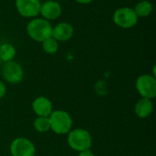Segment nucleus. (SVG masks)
<instances>
[{"label": "nucleus", "instance_id": "obj_20", "mask_svg": "<svg viewBox=\"0 0 156 156\" xmlns=\"http://www.w3.org/2000/svg\"><path fill=\"white\" fill-rule=\"evenodd\" d=\"M1 63H2V61H1V59H0V65H1Z\"/></svg>", "mask_w": 156, "mask_h": 156}, {"label": "nucleus", "instance_id": "obj_1", "mask_svg": "<svg viewBox=\"0 0 156 156\" xmlns=\"http://www.w3.org/2000/svg\"><path fill=\"white\" fill-rule=\"evenodd\" d=\"M53 26L51 23L42 17H34L27 25V33L28 37L38 43H42L52 35Z\"/></svg>", "mask_w": 156, "mask_h": 156}, {"label": "nucleus", "instance_id": "obj_6", "mask_svg": "<svg viewBox=\"0 0 156 156\" xmlns=\"http://www.w3.org/2000/svg\"><path fill=\"white\" fill-rule=\"evenodd\" d=\"M11 156H35L36 147L33 142L26 137H17L10 144Z\"/></svg>", "mask_w": 156, "mask_h": 156}, {"label": "nucleus", "instance_id": "obj_5", "mask_svg": "<svg viewBox=\"0 0 156 156\" xmlns=\"http://www.w3.org/2000/svg\"><path fill=\"white\" fill-rule=\"evenodd\" d=\"M135 88L142 98L153 100L156 97V78L152 74L140 75L135 82Z\"/></svg>", "mask_w": 156, "mask_h": 156}, {"label": "nucleus", "instance_id": "obj_13", "mask_svg": "<svg viewBox=\"0 0 156 156\" xmlns=\"http://www.w3.org/2000/svg\"><path fill=\"white\" fill-rule=\"evenodd\" d=\"M153 9H154V6H153V4L148 1V0H141L139 1L133 10L136 14V16L139 17H147L149 16L152 12H153Z\"/></svg>", "mask_w": 156, "mask_h": 156}, {"label": "nucleus", "instance_id": "obj_10", "mask_svg": "<svg viewBox=\"0 0 156 156\" xmlns=\"http://www.w3.org/2000/svg\"><path fill=\"white\" fill-rule=\"evenodd\" d=\"M74 35V27L68 22H59L52 28L51 37L58 42L69 41Z\"/></svg>", "mask_w": 156, "mask_h": 156}, {"label": "nucleus", "instance_id": "obj_11", "mask_svg": "<svg viewBox=\"0 0 156 156\" xmlns=\"http://www.w3.org/2000/svg\"><path fill=\"white\" fill-rule=\"evenodd\" d=\"M32 110L37 117H48L53 112V104L48 98L38 96L32 102Z\"/></svg>", "mask_w": 156, "mask_h": 156}, {"label": "nucleus", "instance_id": "obj_19", "mask_svg": "<svg viewBox=\"0 0 156 156\" xmlns=\"http://www.w3.org/2000/svg\"><path fill=\"white\" fill-rule=\"evenodd\" d=\"M75 1L80 5H88V4H90L91 2H93L94 0H75Z\"/></svg>", "mask_w": 156, "mask_h": 156}, {"label": "nucleus", "instance_id": "obj_16", "mask_svg": "<svg viewBox=\"0 0 156 156\" xmlns=\"http://www.w3.org/2000/svg\"><path fill=\"white\" fill-rule=\"evenodd\" d=\"M41 44H42V49L44 50L45 53L48 55H53L57 53L58 50V42L52 37L47 38Z\"/></svg>", "mask_w": 156, "mask_h": 156}, {"label": "nucleus", "instance_id": "obj_7", "mask_svg": "<svg viewBox=\"0 0 156 156\" xmlns=\"http://www.w3.org/2000/svg\"><path fill=\"white\" fill-rule=\"evenodd\" d=\"M2 76L6 82L10 84H17L24 79V70L19 63L11 60L4 63L2 68Z\"/></svg>", "mask_w": 156, "mask_h": 156}, {"label": "nucleus", "instance_id": "obj_2", "mask_svg": "<svg viewBox=\"0 0 156 156\" xmlns=\"http://www.w3.org/2000/svg\"><path fill=\"white\" fill-rule=\"evenodd\" d=\"M50 130L58 135L68 134L72 130V118L69 113L63 110H55L48 116Z\"/></svg>", "mask_w": 156, "mask_h": 156}, {"label": "nucleus", "instance_id": "obj_12", "mask_svg": "<svg viewBox=\"0 0 156 156\" xmlns=\"http://www.w3.org/2000/svg\"><path fill=\"white\" fill-rule=\"evenodd\" d=\"M154 111L153 100L141 98L134 105V113L140 119H146Z\"/></svg>", "mask_w": 156, "mask_h": 156}, {"label": "nucleus", "instance_id": "obj_17", "mask_svg": "<svg viewBox=\"0 0 156 156\" xmlns=\"http://www.w3.org/2000/svg\"><path fill=\"white\" fill-rule=\"evenodd\" d=\"M5 93H6V86L2 80H0V100H2L5 97Z\"/></svg>", "mask_w": 156, "mask_h": 156}, {"label": "nucleus", "instance_id": "obj_14", "mask_svg": "<svg viewBox=\"0 0 156 156\" xmlns=\"http://www.w3.org/2000/svg\"><path fill=\"white\" fill-rule=\"evenodd\" d=\"M16 55V48L10 43H3L0 46V59L2 62H8L14 60Z\"/></svg>", "mask_w": 156, "mask_h": 156}, {"label": "nucleus", "instance_id": "obj_4", "mask_svg": "<svg viewBox=\"0 0 156 156\" xmlns=\"http://www.w3.org/2000/svg\"><path fill=\"white\" fill-rule=\"evenodd\" d=\"M113 23L123 29L133 28L138 22V16H136L133 8L129 6H122L117 8L112 15Z\"/></svg>", "mask_w": 156, "mask_h": 156}, {"label": "nucleus", "instance_id": "obj_8", "mask_svg": "<svg viewBox=\"0 0 156 156\" xmlns=\"http://www.w3.org/2000/svg\"><path fill=\"white\" fill-rule=\"evenodd\" d=\"M15 5L17 13L26 18H34L39 15L40 0H16Z\"/></svg>", "mask_w": 156, "mask_h": 156}, {"label": "nucleus", "instance_id": "obj_9", "mask_svg": "<svg viewBox=\"0 0 156 156\" xmlns=\"http://www.w3.org/2000/svg\"><path fill=\"white\" fill-rule=\"evenodd\" d=\"M39 14L41 15L42 18L52 21L58 19L62 14V7L60 4L55 0H47L43 4H41Z\"/></svg>", "mask_w": 156, "mask_h": 156}, {"label": "nucleus", "instance_id": "obj_18", "mask_svg": "<svg viewBox=\"0 0 156 156\" xmlns=\"http://www.w3.org/2000/svg\"><path fill=\"white\" fill-rule=\"evenodd\" d=\"M79 156H95V154L92 153L90 149H87L84 151H81L79 153Z\"/></svg>", "mask_w": 156, "mask_h": 156}, {"label": "nucleus", "instance_id": "obj_3", "mask_svg": "<svg viewBox=\"0 0 156 156\" xmlns=\"http://www.w3.org/2000/svg\"><path fill=\"white\" fill-rule=\"evenodd\" d=\"M68 144L75 152H81L90 149L92 145V137L89 131L83 128L70 130L68 133Z\"/></svg>", "mask_w": 156, "mask_h": 156}, {"label": "nucleus", "instance_id": "obj_15", "mask_svg": "<svg viewBox=\"0 0 156 156\" xmlns=\"http://www.w3.org/2000/svg\"><path fill=\"white\" fill-rule=\"evenodd\" d=\"M33 126L34 129L39 133H44L50 131L48 117H37L33 122Z\"/></svg>", "mask_w": 156, "mask_h": 156}]
</instances>
